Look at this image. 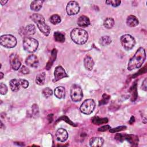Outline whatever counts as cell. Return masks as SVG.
Listing matches in <instances>:
<instances>
[{"instance_id":"obj_1","label":"cell","mask_w":147,"mask_h":147,"mask_svg":"<svg viewBox=\"0 0 147 147\" xmlns=\"http://www.w3.org/2000/svg\"><path fill=\"white\" fill-rule=\"evenodd\" d=\"M146 52L144 48H139L134 55L130 59L128 65L127 69L129 71H132L135 69L140 68L146 59Z\"/></svg>"},{"instance_id":"obj_2","label":"cell","mask_w":147,"mask_h":147,"mask_svg":"<svg viewBox=\"0 0 147 147\" xmlns=\"http://www.w3.org/2000/svg\"><path fill=\"white\" fill-rule=\"evenodd\" d=\"M72 40L77 44L83 45L85 44L88 38V33L81 28H75L71 32Z\"/></svg>"},{"instance_id":"obj_3","label":"cell","mask_w":147,"mask_h":147,"mask_svg":"<svg viewBox=\"0 0 147 147\" xmlns=\"http://www.w3.org/2000/svg\"><path fill=\"white\" fill-rule=\"evenodd\" d=\"M30 18L36 24L39 30L45 36H48L49 34L51 28L47 24H46L45 19L42 15L37 13H34L30 16Z\"/></svg>"},{"instance_id":"obj_4","label":"cell","mask_w":147,"mask_h":147,"mask_svg":"<svg viewBox=\"0 0 147 147\" xmlns=\"http://www.w3.org/2000/svg\"><path fill=\"white\" fill-rule=\"evenodd\" d=\"M22 45L24 49L29 52L33 53L35 52L38 46V42L37 40L30 37H26L24 38Z\"/></svg>"},{"instance_id":"obj_5","label":"cell","mask_w":147,"mask_h":147,"mask_svg":"<svg viewBox=\"0 0 147 147\" xmlns=\"http://www.w3.org/2000/svg\"><path fill=\"white\" fill-rule=\"evenodd\" d=\"M1 45L5 48H11L16 47L17 44L16 38L11 34H5L0 38Z\"/></svg>"},{"instance_id":"obj_6","label":"cell","mask_w":147,"mask_h":147,"mask_svg":"<svg viewBox=\"0 0 147 147\" xmlns=\"http://www.w3.org/2000/svg\"><path fill=\"white\" fill-rule=\"evenodd\" d=\"M95 107V101L92 99L85 100L80 107V111L84 114H90L92 113Z\"/></svg>"},{"instance_id":"obj_7","label":"cell","mask_w":147,"mask_h":147,"mask_svg":"<svg viewBox=\"0 0 147 147\" xmlns=\"http://www.w3.org/2000/svg\"><path fill=\"white\" fill-rule=\"evenodd\" d=\"M83 94L81 87L78 84H74L70 90V96L72 101L75 102H79L82 100Z\"/></svg>"},{"instance_id":"obj_8","label":"cell","mask_w":147,"mask_h":147,"mask_svg":"<svg viewBox=\"0 0 147 147\" xmlns=\"http://www.w3.org/2000/svg\"><path fill=\"white\" fill-rule=\"evenodd\" d=\"M120 40L122 47L127 51L131 49L136 44L134 38L130 34H125L122 36Z\"/></svg>"},{"instance_id":"obj_9","label":"cell","mask_w":147,"mask_h":147,"mask_svg":"<svg viewBox=\"0 0 147 147\" xmlns=\"http://www.w3.org/2000/svg\"><path fill=\"white\" fill-rule=\"evenodd\" d=\"M80 10V6L76 1H69L66 7L67 13L69 16H73L78 14Z\"/></svg>"},{"instance_id":"obj_10","label":"cell","mask_w":147,"mask_h":147,"mask_svg":"<svg viewBox=\"0 0 147 147\" xmlns=\"http://www.w3.org/2000/svg\"><path fill=\"white\" fill-rule=\"evenodd\" d=\"M10 65L13 69L18 70L21 65V60L20 56L16 53H12L9 57Z\"/></svg>"},{"instance_id":"obj_11","label":"cell","mask_w":147,"mask_h":147,"mask_svg":"<svg viewBox=\"0 0 147 147\" xmlns=\"http://www.w3.org/2000/svg\"><path fill=\"white\" fill-rule=\"evenodd\" d=\"M36 32V28L34 25L29 24L25 28L23 27L20 29V34L24 38L29 37V36L33 35Z\"/></svg>"},{"instance_id":"obj_12","label":"cell","mask_w":147,"mask_h":147,"mask_svg":"<svg viewBox=\"0 0 147 147\" xmlns=\"http://www.w3.org/2000/svg\"><path fill=\"white\" fill-rule=\"evenodd\" d=\"M54 76L55 78L53 79V82H56L60 79L66 78L68 76L67 73L65 72L64 69L60 65H59L56 67L55 71H54Z\"/></svg>"},{"instance_id":"obj_13","label":"cell","mask_w":147,"mask_h":147,"mask_svg":"<svg viewBox=\"0 0 147 147\" xmlns=\"http://www.w3.org/2000/svg\"><path fill=\"white\" fill-rule=\"evenodd\" d=\"M68 137V133L67 130L63 128H60L57 129L55 133L56 139L59 142L65 141Z\"/></svg>"},{"instance_id":"obj_14","label":"cell","mask_w":147,"mask_h":147,"mask_svg":"<svg viewBox=\"0 0 147 147\" xmlns=\"http://www.w3.org/2000/svg\"><path fill=\"white\" fill-rule=\"evenodd\" d=\"M25 63L29 67L36 68L39 64L37 57L34 55H30L26 59Z\"/></svg>"},{"instance_id":"obj_15","label":"cell","mask_w":147,"mask_h":147,"mask_svg":"<svg viewBox=\"0 0 147 147\" xmlns=\"http://www.w3.org/2000/svg\"><path fill=\"white\" fill-rule=\"evenodd\" d=\"M104 140L102 137H94L90 140V145L93 147H100L103 144Z\"/></svg>"},{"instance_id":"obj_16","label":"cell","mask_w":147,"mask_h":147,"mask_svg":"<svg viewBox=\"0 0 147 147\" xmlns=\"http://www.w3.org/2000/svg\"><path fill=\"white\" fill-rule=\"evenodd\" d=\"M84 65L87 70L91 71L94 65V61L92 58L88 55L86 56L84 59Z\"/></svg>"},{"instance_id":"obj_17","label":"cell","mask_w":147,"mask_h":147,"mask_svg":"<svg viewBox=\"0 0 147 147\" xmlns=\"http://www.w3.org/2000/svg\"><path fill=\"white\" fill-rule=\"evenodd\" d=\"M90 24V21L86 16H81L78 20V25L81 27H87Z\"/></svg>"},{"instance_id":"obj_18","label":"cell","mask_w":147,"mask_h":147,"mask_svg":"<svg viewBox=\"0 0 147 147\" xmlns=\"http://www.w3.org/2000/svg\"><path fill=\"white\" fill-rule=\"evenodd\" d=\"M54 94L59 99H62L65 97V90L63 86L57 87L54 91Z\"/></svg>"},{"instance_id":"obj_19","label":"cell","mask_w":147,"mask_h":147,"mask_svg":"<svg viewBox=\"0 0 147 147\" xmlns=\"http://www.w3.org/2000/svg\"><path fill=\"white\" fill-rule=\"evenodd\" d=\"M139 21L136 17L133 15H130L127 17L126 20V24L127 26L130 27H134L138 25Z\"/></svg>"},{"instance_id":"obj_20","label":"cell","mask_w":147,"mask_h":147,"mask_svg":"<svg viewBox=\"0 0 147 147\" xmlns=\"http://www.w3.org/2000/svg\"><path fill=\"white\" fill-rule=\"evenodd\" d=\"M9 86L11 90L13 92H17L20 90V87L19 80H17L16 79H11L9 82Z\"/></svg>"},{"instance_id":"obj_21","label":"cell","mask_w":147,"mask_h":147,"mask_svg":"<svg viewBox=\"0 0 147 147\" xmlns=\"http://www.w3.org/2000/svg\"><path fill=\"white\" fill-rule=\"evenodd\" d=\"M44 1H34L30 4V9L31 10L34 11H39L42 7V3Z\"/></svg>"},{"instance_id":"obj_22","label":"cell","mask_w":147,"mask_h":147,"mask_svg":"<svg viewBox=\"0 0 147 147\" xmlns=\"http://www.w3.org/2000/svg\"><path fill=\"white\" fill-rule=\"evenodd\" d=\"M57 50L56 49H53L52 51L51 57H50L49 60L48 61V62L47 64V66H46V68H47V70H49L50 69V68L52 67L54 61L56 60V56H57Z\"/></svg>"},{"instance_id":"obj_23","label":"cell","mask_w":147,"mask_h":147,"mask_svg":"<svg viewBox=\"0 0 147 147\" xmlns=\"http://www.w3.org/2000/svg\"><path fill=\"white\" fill-rule=\"evenodd\" d=\"M125 140H127L130 144L133 145H136L138 142V138L135 135H125Z\"/></svg>"},{"instance_id":"obj_24","label":"cell","mask_w":147,"mask_h":147,"mask_svg":"<svg viewBox=\"0 0 147 147\" xmlns=\"http://www.w3.org/2000/svg\"><path fill=\"white\" fill-rule=\"evenodd\" d=\"M92 122L94 125H100L102 124H105L108 122L107 118H100L99 117H94L92 119Z\"/></svg>"},{"instance_id":"obj_25","label":"cell","mask_w":147,"mask_h":147,"mask_svg":"<svg viewBox=\"0 0 147 147\" xmlns=\"http://www.w3.org/2000/svg\"><path fill=\"white\" fill-rule=\"evenodd\" d=\"M111 42V39L109 36H103L99 39V44L102 46H107Z\"/></svg>"},{"instance_id":"obj_26","label":"cell","mask_w":147,"mask_h":147,"mask_svg":"<svg viewBox=\"0 0 147 147\" xmlns=\"http://www.w3.org/2000/svg\"><path fill=\"white\" fill-rule=\"evenodd\" d=\"M45 80V72H41L38 74L36 76V83L40 86H42L44 84Z\"/></svg>"},{"instance_id":"obj_27","label":"cell","mask_w":147,"mask_h":147,"mask_svg":"<svg viewBox=\"0 0 147 147\" xmlns=\"http://www.w3.org/2000/svg\"><path fill=\"white\" fill-rule=\"evenodd\" d=\"M114 25V20L111 17L106 18L103 22V26L106 29H111Z\"/></svg>"},{"instance_id":"obj_28","label":"cell","mask_w":147,"mask_h":147,"mask_svg":"<svg viewBox=\"0 0 147 147\" xmlns=\"http://www.w3.org/2000/svg\"><path fill=\"white\" fill-rule=\"evenodd\" d=\"M54 38L56 41L59 42H63L65 41V36L61 32H55L53 34Z\"/></svg>"},{"instance_id":"obj_29","label":"cell","mask_w":147,"mask_h":147,"mask_svg":"<svg viewBox=\"0 0 147 147\" xmlns=\"http://www.w3.org/2000/svg\"><path fill=\"white\" fill-rule=\"evenodd\" d=\"M49 21L52 24L56 25L61 22V18L57 14H53L50 17Z\"/></svg>"},{"instance_id":"obj_30","label":"cell","mask_w":147,"mask_h":147,"mask_svg":"<svg viewBox=\"0 0 147 147\" xmlns=\"http://www.w3.org/2000/svg\"><path fill=\"white\" fill-rule=\"evenodd\" d=\"M42 94L45 98H48L52 95L53 92H52V90L50 88L46 87L42 90Z\"/></svg>"},{"instance_id":"obj_31","label":"cell","mask_w":147,"mask_h":147,"mask_svg":"<svg viewBox=\"0 0 147 147\" xmlns=\"http://www.w3.org/2000/svg\"><path fill=\"white\" fill-rule=\"evenodd\" d=\"M7 92V87L6 85L3 83H0V93L1 95H5Z\"/></svg>"},{"instance_id":"obj_32","label":"cell","mask_w":147,"mask_h":147,"mask_svg":"<svg viewBox=\"0 0 147 147\" xmlns=\"http://www.w3.org/2000/svg\"><path fill=\"white\" fill-rule=\"evenodd\" d=\"M126 129V126H118L117 127L113 128V129H110L109 131L111 133H116V132H118L119 131L124 130Z\"/></svg>"},{"instance_id":"obj_33","label":"cell","mask_w":147,"mask_h":147,"mask_svg":"<svg viewBox=\"0 0 147 147\" xmlns=\"http://www.w3.org/2000/svg\"><path fill=\"white\" fill-rule=\"evenodd\" d=\"M106 3L107 5H111L113 7H117L119 6L121 3V1H106Z\"/></svg>"},{"instance_id":"obj_34","label":"cell","mask_w":147,"mask_h":147,"mask_svg":"<svg viewBox=\"0 0 147 147\" xmlns=\"http://www.w3.org/2000/svg\"><path fill=\"white\" fill-rule=\"evenodd\" d=\"M102 100H101L100 102H99V105L101 104H106L108 102V100H109V99L110 98V96L106 94H104L102 96Z\"/></svg>"},{"instance_id":"obj_35","label":"cell","mask_w":147,"mask_h":147,"mask_svg":"<svg viewBox=\"0 0 147 147\" xmlns=\"http://www.w3.org/2000/svg\"><path fill=\"white\" fill-rule=\"evenodd\" d=\"M20 86L24 88H26L29 86V82L25 79H19Z\"/></svg>"},{"instance_id":"obj_36","label":"cell","mask_w":147,"mask_h":147,"mask_svg":"<svg viewBox=\"0 0 147 147\" xmlns=\"http://www.w3.org/2000/svg\"><path fill=\"white\" fill-rule=\"evenodd\" d=\"M132 91L131 93L132 94V100H134L137 98V88H136V83L133 84V87H131Z\"/></svg>"},{"instance_id":"obj_37","label":"cell","mask_w":147,"mask_h":147,"mask_svg":"<svg viewBox=\"0 0 147 147\" xmlns=\"http://www.w3.org/2000/svg\"><path fill=\"white\" fill-rule=\"evenodd\" d=\"M32 108V113L33 115H37L38 114V107L37 106V105L36 104L33 105Z\"/></svg>"},{"instance_id":"obj_38","label":"cell","mask_w":147,"mask_h":147,"mask_svg":"<svg viewBox=\"0 0 147 147\" xmlns=\"http://www.w3.org/2000/svg\"><path fill=\"white\" fill-rule=\"evenodd\" d=\"M110 129H111L110 126H109V125H103V126L99 127L98 130L99 131H105L107 130H109Z\"/></svg>"},{"instance_id":"obj_39","label":"cell","mask_w":147,"mask_h":147,"mask_svg":"<svg viewBox=\"0 0 147 147\" xmlns=\"http://www.w3.org/2000/svg\"><path fill=\"white\" fill-rule=\"evenodd\" d=\"M20 72L23 74H28L30 72L29 69L25 66L23 65L21 68H20Z\"/></svg>"},{"instance_id":"obj_40","label":"cell","mask_w":147,"mask_h":147,"mask_svg":"<svg viewBox=\"0 0 147 147\" xmlns=\"http://www.w3.org/2000/svg\"><path fill=\"white\" fill-rule=\"evenodd\" d=\"M59 120H64V121H65L67 122H68V123H69V124H71V125H72V126H76L75 125H74V123L72 122V121H71L70 120H69V119H68L66 116H63V117H60L59 119Z\"/></svg>"},{"instance_id":"obj_41","label":"cell","mask_w":147,"mask_h":147,"mask_svg":"<svg viewBox=\"0 0 147 147\" xmlns=\"http://www.w3.org/2000/svg\"><path fill=\"white\" fill-rule=\"evenodd\" d=\"M141 87H142V89L143 90H144L145 91H146V88H147V86H146V78H145L144 79V80L142 82Z\"/></svg>"},{"instance_id":"obj_42","label":"cell","mask_w":147,"mask_h":147,"mask_svg":"<svg viewBox=\"0 0 147 147\" xmlns=\"http://www.w3.org/2000/svg\"><path fill=\"white\" fill-rule=\"evenodd\" d=\"M7 2H8V1H7V0H6V1L1 0V1H0V3H1V4L2 6L4 5H5Z\"/></svg>"},{"instance_id":"obj_43","label":"cell","mask_w":147,"mask_h":147,"mask_svg":"<svg viewBox=\"0 0 147 147\" xmlns=\"http://www.w3.org/2000/svg\"><path fill=\"white\" fill-rule=\"evenodd\" d=\"M134 122V117L133 116H132V117H131V119H130V121H129V123H130V124H132Z\"/></svg>"},{"instance_id":"obj_44","label":"cell","mask_w":147,"mask_h":147,"mask_svg":"<svg viewBox=\"0 0 147 147\" xmlns=\"http://www.w3.org/2000/svg\"><path fill=\"white\" fill-rule=\"evenodd\" d=\"M0 75H1V76H0V79H2L3 78V74L2 72H0Z\"/></svg>"}]
</instances>
